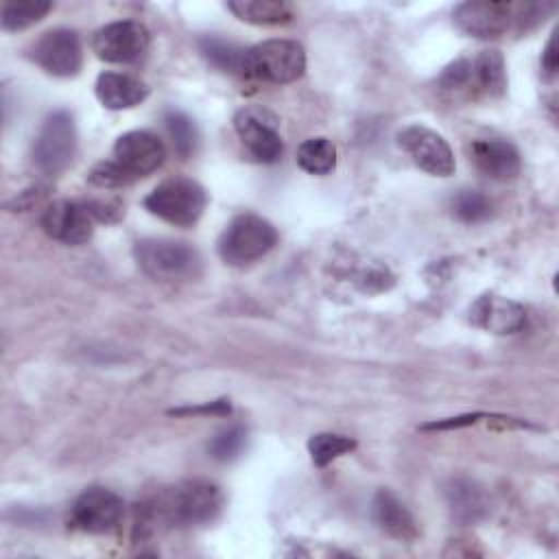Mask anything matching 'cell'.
<instances>
[{
  "mask_svg": "<svg viewBox=\"0 0 559 559\" xmlns=\"http://www.w3.org/2000/svg\"><path fill=\"white\" fill-rule=\"evenodd\" d=\"M483 415L480 413H474V415H461V417H450V419H443V421H432V424H426L421 426V430H448V428H461V426H469L474 424L476 419H480Z\"/></svg>",
  "mask_w": 559,
  "mask_h": 559,
  "instance_id": "cell-32",
  "label": "cell"
},
{
  "mask_svg": "<svg viewBox=\"0 0 559 559\" xmlns=\"http://www.w3.org/2000/svg\"><path fill=\"white\" fill-rule=\"evenodd\" d=\"M170 415H229L231 413V404L229 400H214L201 406H188V408H173L168 411Z\"/></svg>",
  "mask_w": 559,
  "mask_h": 559,
  "instance_id": "cell-31",
  "label": "cell"
},
{
  "mask_svg": "<svg viewBox=\"0 0 559 559\" xmlns=\"http://www.w3.org/2000/svg\"><path fill=\"white\" fill-rule=\"evenodd\" d=\"M454 214L465 223H480L491 216V203L485 194L476 190H463L452 201Z\"/></svg>",
  "mask_w": 559,
  "mask_h": 559,
  "instance_id": "cell-27",
  "label": "cell"
},
{
  "mask_svg": "<svg viewBox=\"0 0 559 559\" xmlns=\"http://www.w3.org/2000/svg\"><path fill=\"white\" fill-rule=\"evenodd\" d=\"M52 9L50 2L44 0H24V2H7L2 7V28L4 31H22L31 24L39 22Z\"/></svg>",
  "mask_w": 559,
  "mask_h": 559,
  "instance_id": "cell-25",
  "label": "cell"
},
{
  "mask_svg": "<svg viewBox=\"0 0 559 559\" xmlns=\"http://www.w3.org/2000/svg\"><path fill=\"white\" fill-rule=\"evenodd\" d=\"M138 266L159 282L194 280L201 273V255L186 242L170 238H142L133 247Z\"/></svg>",
  "mask_w": 559,
  "mask_h": 559,
  "instance_id": "cell-2",
  "label": "cell"
},
{
  "mask_svg": "<svg viewBox=\"0 0 559 559\" xmlns=\"http://www.w3.org/2000/svg\"><path fill=\"white\" fill-rule=\"evenodd\" d=\"M124 513V502L118 493L105 487L85 489L70 509V526L83 533H109L118 526Z\"/></svg>",
  "mask_w": 559,
  "mask_h": 559,
  "instance_id": "cell-9",
  "label": "cell"
},
{
  "mask_svg": "<svg viewBox=\"0 0 559 559\" xmlns=\"http://www.w3.org/2000/svg\"><path fill=\"white\" fill-rule=\"evenodd\" d=\"M469 321L485 332L515 334L526 325V310L513 299L487 293L472 304Z\"/></svg>",
  "mask_w": 559,
  "mask_h": 559,
  "instance_id": "cell-15",
  "label": "cell"
},
{
  "mask_svg": "<svg viewBox=\"0 0 559 559\" xmlns=\"http://www.w3.org/2000/svg\"><path fill=\"white\" fill-rule=\"evenodd\" d=\"M199 48L203 52V57L218 68L221 72H229V74H242V61H245V48L236 46L234 41H225L221 37H201L199 39Z\"/></svg>",
  "mask_w": 559,
  "mask_h": 559,
  "instance_id": "cell-22",
  "label": "cell"
},
{
  "mask_svg": "<svg viewBox=\"0 0 559 559\" xmlns=\"http://www.w3.org/2000/svg\"><path fill=\"white\" fill-rule=\"evenodd\" d=\"M205 203V190L188 177L166 179L144 199V207L151 214L177 227H192L201 218Z\"/></svg>",
  "mask_w": 559,
  "mask_h": 559,
  "instance_id": "cell-4",
  "label": "cell"
},
{
  "mask_svg": "<svg viewBox=\"0 0 559 559\" xmlns=\"http://www.w3.org/2000/svg\"><path fill=\"white\" fill-rule=\"evenodd\" d=\"M114 157L133 179H140L164 164L166 148L151 131H129L116 140Z\"/></svg>",
  "mask_w": 559,
  "mask_h": 559,
  "instance_id": "cell-14",
  "label": "cell"
},
{
  "mask_svg": "<svg viewBox=\"0 0 559 559\" xmlns=\"http://www.w3.org/2000/svg\"><path fill=\"white\" fill-rule=\"evenodd\" d=\"M472 83L487 96H502L507 90V70L500 50H483L472 61Z\"/></svg>",
  "mask_w": 559,
  "mask_h": 559,
  "instance_id": "cell-20",
  "label": "cell"
},
{
  "mask_svg": "<svg viewBox=\"0 0 559 559\" xmlns=\"http://www.w3.org/2000/svg\"><path fill=\"white\" fill-rule=\"evenodd\" d=\"M297 164L310 175H328L336 168V146L328 138H308L297 148Z\"/></svg>",
  "mask_w": 559,
  "mask_h": 559,
  "instance_id": "cell-21",
  "label": "cell"
},
{
  "mask_svg": "<svg viewBox=\"0 0 559 559\" xmlns=\"http://www.w3.org/2000/svg\"><path fill=\"white\" fill-rule=\"evenodd\" d=\"M373 518L378 526L395 539L411 542L419 535L417 522L411 511L386 489H380L373 498Z\"/></svg>",
  "mask_w": 559,
  "mask_h": 559,
  "instance_id": "cell-18",
  "label": "cell"
},
{
  "mask_svg": "<svg viewBox=\"0 0 559 559\" xmlns=\"http://www.w3.org/2000/svg\"><path fill=\"white\" fill-rule=\"evenodd\" d=\"M227 9L238 20L258 26H275L293 20V9L286 2L277 0H234L227 2Z\"/></svg>",
  "mask_w": 559,
  "mask_h": 559,
  "instance_id": "cell-19",
  "label": "cell"
},
{
  "mask_svg": "<svg viewBox=\"0 0 559 559\" xmlns=\"http://www.w3.org/2000/svg\"><path fill=\"white\" fill-rule=\"evenodd\" d=\"M441 87L445 90H461V87H469L472 85V61L467 59H456L454 63H450L441 79H439Z\"/></svg>",
  "mask_w": 559,
  "mask_h": 559,
  "instance_id": "cell-30",
  "label": "cell"
},
{
  "mask_svg": "<svg viewBox=\"0 0 559 559\" xmlns=\"http://www.w3.org/2000/svg\"><path fill=\"white\" fill-rule=\"evenodd\" d=\"M94 212L90 203L79 201H52L46 205L41 214V227L44 231L66 245H83L92 238L94 231Z\"/></svg>",
  "mask_w": 559,
  "mask_h": 559,
  "instance_id": "cell-13",
  "label": "cell"
},
{
  "mask_svg": "<svg viewBox=\"0 0 559 559\" xmlns=\"http://www.w3.org/2000/svg\"><path fill=\"white\" fill-rule=\"evenodd\" d=\"M76 151V127L68 111L50 114L33 144V164L44 175H59L66 170Z\"/></svg>",
  "mask_w": 559,
  "mask_h": 559,
  "instance_id": "cell-6",
  "label": "cell"
},
{
  "mask_svg": "<svg viewBox=\"0 0 559 559\" xmlns=\"http://www.w3.org/2000/svg\"><path fill=\"white\" fill-rule=\"evenodd\" d=\"M168 133L173 138V146L177 151V155L181 157H190L194 153L197 146V127L194 122L183 114V111H175L170 109L164 118Z\"/></svg>",
  "mask_w": 559,
  "mask_h": 559,
  "instance_id": "cell-26",
  "label": "cell"
},
{
  "mask_svg": "<svg viewBox=\"0 0 559 559\" xmlns=\"http://www.w3.org/2000/svg\"><path fill=\"white\" fill-rule=\"evenodd\" d=\"M518 4L500 0H467L454 9L456 26L478 39H496L504 35L518 20Z\"/></svg>",
  "mask_w": 559,
  "mask_h": 559,
  "instance_id": "cell-11",
  "label": "cell"
},
{
  "mask_svg": "<svg viewBox=\"0 0 559 559\" xmlns=\"http://www.w3.org/2000/svg\"><path fill=\"white\" fill-rule=\"evenodd\" d=\"M306 70V52L293 39H266L245 52L242 74L264 83H293Z\"/></svg>",
  "mask_w": 559,
  "mask_h": 559,
  "instance_id": "cell-3",
  "label": "cell"
},
{
  "mask_svg": "<svg viewBox=\"0 0 559 559\" xmlns=\"http://www.w3.org/2000/svg\"><path fill=\"white\" fill-rule=\"evenodd\" d=\"M542 68L548 72V74H555L557 72V46H555V35L548 39L544 52H542Z\"/></svg>",
  "mask_w": 559,
  "mask_h": 559,
  "instance_id": "cell-33",
  "label": "cell"
},
{
  "mask_svg": "<svg viewBox=\"0 0 559 559\" xmlns=\"http://www.w3.org/2000/svg\"><path fill=\"white\" fill-rule=\"evenodd\" d=\"M31 59L52 76H74L83 63L81 39L70 28L46 31L33 46Z\"/></svg>",
  "mask_w": 559,
  "mask_h": 559,
  "instance_id": "cell-12",
  "label": "cell"
},
{
  "mask_svg": "<svg viewBox=\"0 0 559 559\" xmlns=\"http://www.w3.org/2000/svg\"><path fill=\"white\" fill-rule=\"evenodd\" d=\"M448 500H450L452 513L463 522H474L485 511L483 491L469 480H454L452 487L448 489Z\"/></svg>",
  "mask_w": 559,
  "mask_h": 559,
  "instance_id": "cell-23",
  "label": "cell"
},
{
  "mask_svg": "<svg viewBox=\"0 0 559 559\" xmlns=\"http://www.w3.org/2000/svg\"><path fill=\"white\" fill-rule=\"evenodd\" d=\"M472 162L476 168L496 181H509L520 173V153L518 148L500 138L476 140L469 146Z\"/></svg>",
  "mask_w": 559,
  "mask_h": 559,
  "instance_id": "cell-16",
  "label": "cell"
},
{
  "mask_svg": "<svg viewBox=\"0 0 559 559\" xmlns=\"http://www.w3.org/2000/svg\"><path fill=\"white\" fill-rule=\"evenodd\" d=\"M151 37L144 24L135 20H118L94 33L92 48L107 63H135L148 50Z\"/></svg>",
  "mask_w": 559,
  "mask_h": 559,
  "instance_id": "cell-7",
  "label": "cell"
},
{
  "mask_svg": "<svg viewBox=\"0 0 559 559\" xmlns=\"http://www.w3.org/2000/svg\"><path fill=\"white\" fill-rule=\"evenodd\" d=\"M397 142L408 153V157L428 175L450 177L456 168L450 144L443 140L441 133L424 124H411L402 129L397 133Z\"/></svg>",
  "mask_w": 559,
  "mask_h": 559,
  "instance_id": "cell-10",
  "label": "cell"
},
{
  "mask_svg": "<svg viewBox=\"0 0 559 559\" xmlns=\"http://www.w3.org/2000/svg\"><path fill=\"white\" fill-rule=\"evenodd\" d=\"M223 504L221 489L210 480H183L168 487L144 509V522H166L170 526H192L210 522Z\"/></svg>",
  "mask_w": 559,
  "mask_h": 559,
  "instance_id": "cell-1",
  "label": "cell"
},
{
  "mask_svg": "<svg viewBox=\"0 0 559 559\" xmlns=\"http://www.w3.org/2000/svg\"><path fill=\"white\" fill-rule=\"evenodd\" d=\"M245 441H247V430H245L242 426H231V428L218 432V435L212 439V443H210L207 450H210V454H212L214 459H218V461H229V459H234V456L240 454Z\"/></svg>",
  "mask_w": 559,
  "mask_h": 559,
  "instance_id": "cell-28",
  "label": "cell"
},
{
  "mask_svg": "<svg viewBox=\"0 0 559 559\" xmlns=\"http://www.w3.org/2000/svg\"><path fill=\"white\" fill-rule=\"evenodd\" d=\"M234 129L253 159L273 164L282 157L284 144L277 131V120L271 111L260 107H245L234 116Z\"/></svg>",
  "mask_w": 559,
  "mask_h": 559,
  "instance_id": "cell-8",
  "label": "cell"
},
{
  "mask_svg": "<svg viewBox=\"0 0 559 559\" xmlns=\"http://www.w3.org/2000/svg\"><path fill=\"white\" fill-rule=\"evenodd\" d=\"M87 179H90V183L100 186V188H122V186L135 181L116 159H107V162L96 164L90 170Z\"/></svg>",
  "mask_w": 559,
  "mask_h": 559,
  "instance_id": "cell-29",
  "label": "cell"
},
{
  "mask_svg": "<svg viewBox=\"0 0 559 559\" xmlns=\"http://www.w3.org/2000/svg\"><path fill=\"white\" fill-rule=\"evenodd\" d=\"M277 242L275 227L258 214L236 216L218 240V253L227 264L245 266L266 255Z\"/></svg>",
  "mask_w": 559,
  "mask_h": 559,
  "instance_id": "cell-5",
  "label": "cell"
},
{
  "mask_svg": "<svg viewBox=\"0 0 559 559\" xmlns=\"http://www.w3.org/2000/svg\"><path fill=\"white\" fill-rule=\"evenodd\" d=\"M96 96L107 109H129L148 96L144 81L122 72H103L96 79Z\"/></svg>",
  "mask_w": 559,
  "mask_h": 559,
  "instance_id": "cell-17",
  "label": "cell"
},
{
  "mask_svg": "<svg viewBox=\"0 0 559 559\" xmlns=\"http://www.w3.org/2000/svg\"><path fill=\"white\" fill-rule=\"evenodd\" d=\"M354 448H356L354 439H349L345 435H336V432H319V435H312L308 441L310 459L319 467H325L341 454L352 452Z\"/></svg>",
  "mask_w": 559,
  "mask_h": 559,
  "instance_id": "cell-24",
  "label": "cell"
}]
</instances>
